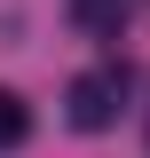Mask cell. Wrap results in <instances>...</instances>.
<instances>
[{"instance_id": "3957f363", "label": "cell", "mask_w": 150, "mask_h": 158, "mask_svg": "<svg viewBox=\"0 0 150 158\" xmlns=\"http://www.w3.org/2000/svg\"><path fill=\"white\" fill-rule=\"evenodd\" d=\"M24 135H32V111H24V95H16V87H0V150H16Z\"/></svg>"}, {"instance_id": "6da1fadb", "label": "cell", "mask_w": 150, "mask_h": 158, "mask_svg": "<svg viewBox=\"0 0 150 158\" xmlns=\"http://www.w3.org/2000/svg\"><path fill=\"white\" fill-rule=\"evenodd\" d=\"M119 103H127V71H119V63H103V71H79V79H71L63 118H71L79 135H103V127L119 118Z\"/></svg>"}, {"instance_id": "7a4b0ae2", "label": "cell", "mask_w": 150, "mask_h": 158, "mask_svg": "<svg viewBox=\"0 0 150 158\" xmlns=\"http://www.w3.org/2000/svg\"><path fill=\"white\" fill-rule=\"evenodd\" d=\"M127 8H134V0H71V24L87 40H119V32H127Z\"/></svg>"}]
</instances>
